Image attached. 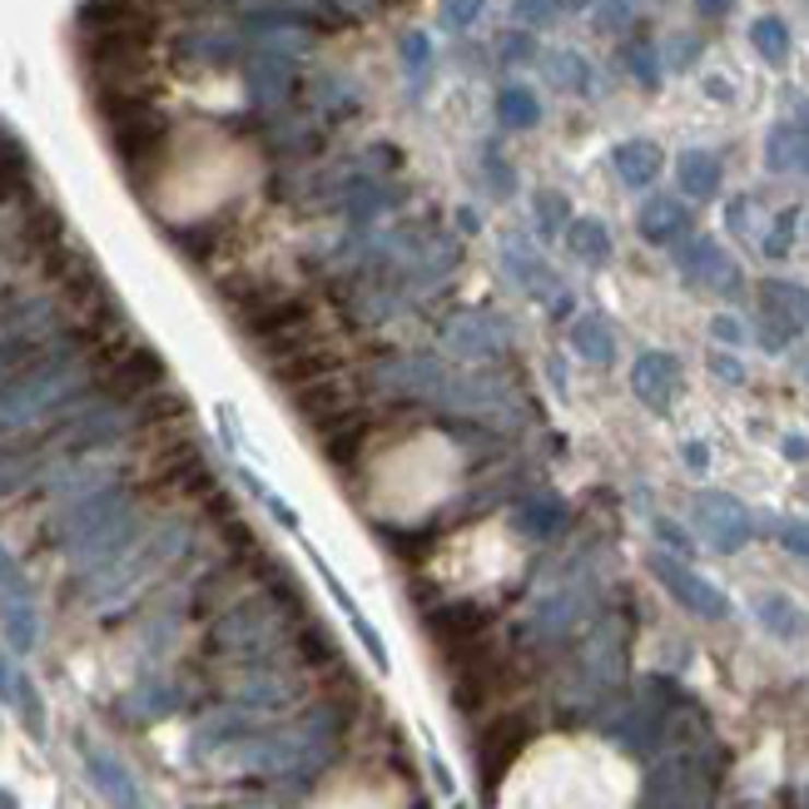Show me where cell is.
Returning <instances> with one entry per match:
<instances>
[{
    "instance_id": "cell-1",
    "label": "cell",
    "mask_w": 809,
    "mask_h": 809,
    "mask_svg": "<svg viewBox=\"0 0 809 809\" xmlns=\"http://www.w3.org/2000/svg\"><path fill=\"white\" fill-rule=\"evenodd\" d=\"M760 314H765V348H785L809 318V298L799 283H760Z\"/></svg>"
},
{
    "instance_id": "cell-2",
    "label": "cell",
    "mask_w": 809,
    "mask_h": 809,
    "mask_svg": "<svg viewBox=\"0 0 809 809\" xmlns=\"http://www.w3.org/2000/svg\"><path fill=\"white\" fill-rule=\"evenodd\" d=\"M695 517H701V531L715 541L720 551H735L750 541V512L725 492H705L695 496Z\"/></svg>"
},
{
    "instance_id": "cell-3",
    "label": "cell",
    "mask_w": 809,
    "mask_h": 809,
    "mask_svg": "<svg viewBox=\"0 0 809 809\" xmlns=\"http://www.w3.org/2000/svg\"><path fill=\"white\" fill-rule=\"evenodd\" d=\"M631 388L636 398L646 402L650 412H666L676 402V388H680V367L670 353H641L636 367H631Z\"/></svg>"
},
{
    "instance_id": "cell-4",
    "label": "cell",
    "mask_w": 809,
    "mask_h": 809,
    "mask_svg": "<svg viewBox=\"0 0 809 809\" xmlns=\"http://www.w3.org/2000/svg\"><path fill=\"white\" fill-rule=\"evenodd\" d=\"M680 273L691 283H711V289H725V293L740 289V273H735V263L720 254L715 238H695V244L680 248Z\"/></svg>"
},
{
    "instance_id": "cell-5",
    "label": "cell",
    "mask_w": 809,
    "mask_h": 809,
    "mask_svg": "<svg viewBox=\"0 0 809 809\" xmlns=\"http://www.w3.org/2000/svg\"><path fill=\"white\" fill-rule=\"evenodd\" d=\"M650 572L666 582L670 596H680V601L691 606V611H701V615H725V596L715 591L711 582H701L695 572H685L680 562H670V556H656V562H650Z\"/></svg>"
},
{
    "instance_id": "cell-6",
    "label": "cell",
    "mask_w": 809,
    "mask_h": 809,
    "mask_svg": "<svg viewBox=\"0 0 809 809\" xmlns=\"http://www.w3.org/2000/svg\"><path fill=\"white\" fill-rule=\"evenodd\" d=\"M611 164H615V174H621V184L646 189V184H656L666 154H660V144H650V140H626V144H615Z\"/></svg>"
},
{
    "instance_id": "cell-7",
    "label": "cell",
    "mask_w": 809,
    "mask_h": 809,
    "mask_svg": "<svg viewBox=\"0 0 809 809\" xmlns=\"http://www.w3.org/2000/svg\"><path fill=\"white\" fill-rule=\"evenodd\" d=\"M447 348L453 353H462V357H482V353H492L496 343H502V328H496V318H486V314H462V318H453L447 324Z\"/></svg>"
},
{
    "instance_id": "cell-8",
    "label": "cell",
    "mask_w": 809,
    "mask_h": 809,
    "mask_svg": "<svg viewBox=\"0 0 809 809\" xmlns=\"http://www.w3.org/2000/svg\"><path fill=\"white\" fill-rule=\"evenodd\" d=\"M685 228H691V214H685V204H676V199H650V204L641 209V238H646V244H676Z\"/></svg>"
},
{
    "instance_id": "cell-9",
    "label": "cell",
    "mask_w": 809,
    "mask_h": 809,
    "mask_svg": "<svg viewBox=\"0 0 809 809\" xmlns=\"http://www.w3.org/2000/svg\"><path fill=\"white\" fill-rule=\"evenodd\" d=\"M676 174H680V189L691 199H711L720 189V160L705 150H685L676 160Z\"/></svg>"
},
{
    "instance_id": "cell-10",
    "label": "cell",
    "mask_w": 809,
    "mask_h": 809,
    "mask_svg": "<svg viewBox=\"0 0 809 809\" xmlns=\"http://www.w3.org/2000/svg\"><path fill=\"white\" fill-rule=\"evenodd\" d=\"M770 169H805L809 174V130H799V125H775L770 130V150H765Z\"/></svg>"
},
{
    "instance_id": "cell-11",
    "label": "cell",
    "mask_w": 809,
    "mask_h": 809,
    "mask_svg": "<svg viewBox=\"0 0 809 809\" xmlns=\"http://www.w3.org/2000/svg\"><path fill=\"white\" fill-rule=\"evenodd\" d=\"M496 119H502V130H531V125H541L537 95L521 90V85H507L502 95H496Z\"/></svg>"
},
{
    "instance_id": "cell-12",
    "label": "cell",
    "mask_w": 809,
    "mask_h": 809,
    "mask_svg": "<svg viewBox=\"0 0 809 809\" xmlns=\"http://www.w3.org/2000/svg\"><path fill=\"white\" fill-rule=\"evenodd\" d=\"M572 348L586 357V363H611L615 357V338H611V328L601 324V318H576L572 324Z\"/></svg>"
},
{
    "instance_id": "cell-13",
    "label": "cell",
    "mask_w": 809,
    "mask_h": 809,
    "mask_svg": "<svg viewBox=\"0 0 809 809\" xmlns=\"http://www.w3.org/2000/svg\"><path fill=\"white\" fill-rule=\"evenodd\" d=\"M541 70H547V80L556 90H572V95H586V90H591V70H586V60L576 50H551Z\"/></svg>"
},
{
    "instance_id": "cell-14",
    "label": "cell",
    "mask_w": 809,
    "mask_h": 809,
    "mask_svg": "<svg viewBox=\"0 0 809 809\" xmlns=\"http://www.w3.org/2000/svg\"><path fill=\"white\" fill-rule=\"evenodd\" d=\"M572 248H576V259L586 263H606L611 259V234H606L601 219H572Z\"/></svg>"
},
{
    "instance_id": "cell-15",
    "label": "cell",
    "mask_w": 809,
    "mask_h": 809,
    "mask_svg": "<svg viewBox=\"0 0 809 809\" xmlns=\"http://www.w3.org/2000/svg\"><path fill=\"white\" fill-rule=\"evenodd\" d=\"M507 269L517 273V279L527 283V289L537 293V298H541V289H556V283H551V273L541 269V259L527 248V238H507Z\"/></svg>"
},
{
    "instance_id": "cell-16",
    "label": "cell",
    "mask_w": 809,
    "mask_h": 809,
    "mask_svg": "<svg viewBox=\"0 0 809 809\" xmlns=\"http://www.w3.org/2000/svg\"><path fill=\"white\" fill-rule=\"evenodd\" d=\"M750 45H755V55H765L770 66H785L789 55V31L779 15H760L755 25H750Z\"/></svg>"
},
{
    "instance_id": "cell-17",
    "label": "cell",
    "mask_w": 809,
    "mask_h": 809,
    "mask_svg": "<svg viewBox=\"0 0 809 809\" xmlns=\"http://www.w3.org/2000/svg\"><path fill=\"white\" fill-rule=\"evenodd\" d=\"M760 615H765L770 631H779V636H799V631H805L799 606H789L785 596H765V601H760Z\"/></svg>"
},
{
    "instance_id": "cell-18",
    "label": "cell",
    "mask_w": 809,
    "mask_h": 809,
    "mask_svg": "<svg viewBox=\"0 0 809 809\" xmlns=\"http://www.w3.org/2000/svg\"><path fill=\"white\" fill-rule=\"evenodd\" d=\"M566 214H572L566 195H556V189H541V195H537V224H541V234H556V228L566 224Z\"/></svg>"
},
{
    "instance_id": "cell-19",
    "label": "cell",
    "mask_w": 809,
    "mask_h": 809,
    "mask_svg": "<svg viewBox=\"0 0 809 809\" xmlns=\"http://www.w3.org/2000/svg\"><path fill=\"white\" fill-rule=\"evenodd\" d=\"M512 15L521 25H551L562 15V0H512Z\"/></svg>"
},
{
    "instance_id": "cell-20",
    "label": "cell",
    "mask_w": 809,
    "mask_h": 809,
    "mask_svg": "<svg viewBox=\"0 0 809 809\" xmlns=\"http://www.w3.org/2000/svg\"><path fill=\"white\" fill-rule=\"evenodd\" d=\"M562 517H566V512L556 507V502H547V507H541V502H527V507L517 512V521H521V527H531V531H556V527H562Z\"/></svg>"
},
{
    "instance_id": "cell-21",
    "label": "cell",
    "mask_w": 809,
    "mask_h": 809,
    "mask_svg": "<svg viewBox=\"0 0 809 809\" xmlns=\"http://www.w3.org/2000/svg\"><path fill=\"white\" fill-rule=\"evenodd\" d=\"M427 60H432V45H427V35H402V66H408V75L418 80V75H427Z\"/></svg>"
},
{
    "instance_id": "cell-22",
    "label": "cell",
    "mask_w": 809,
    "mask_h": 809,
    "mask_svg": "<svg viewBox=\"0 0 809 809\" xmlns=\"http://www.w3.org/2000/svg\"><path fill=\"white\" fill-rule=\"evenodd\" d=\"M789 238H795V209H785V214H779V224H775V234L765 238V254H770V259H785V254H789Z\"/></svg>"
},
{
    "instance_id": "cell-23",
    "label": "cell",
    "mask_w": 809,
    "mask_h": 809,
    "mask_svg": "<svg viewBox=\"0 0 809 809\" xmlns=\"http://www.w3.org/2000/svg\"><path fill=\"white\" fill-rule=\"evenodd\" d=\"M626 60H631V75H636L641 85H656V80H660V70H656V55H650V45H636V50H631Z\"/></svg>"
},
{
    "instance_id": "cell-24",
    "label": "cell",
    "mask_w": 809,
    "mask_h": 809,
    "mask_svg": "<svg viewBox=\"0 0 809 809\" xmlns=\"http://www.w3.org/2000/svg\"><path fill=\"white\" fill-rule=\"evenodd\" d=\"M477 11H482V0H447V5H443V21L453 25V31H462V25L477 21Z\"/></svg>"
},
{
    "instance_id": "cell-25",
    "label": "cell",
    "mask_w": 809,
    "mask_h": 809,
    "mask_svg": "<svg viewBox=\"0 0 809 809\" xmlns=\"http://www.w3.org/2000/svg\"><path fill=\"white\" fill-rule=\"evenodd\" d=\"M779 541H785L795 556H809V521H785V527H779Z\"/></svg>"
},
{
    "instance_id": "cell-26",
    "label": "cell",
    "mask_w": 809,
    "mask_h": 809,
    "mask_svg": "<svg viewBox=\"0 0 809 809\" xmlns=\"http://www.w3.org/2000/svg\"><path fill=\"white\" fill-rule=\"evenodd\" d=\"M711 333L720 338V343H744V328H740V318H730V314H720L711 324Z\"/></svg>"
},
{
    "instance_id": "cell-27",
    "label": "cell",
    "mask_w": 809,
    "mask_h": 809,
    "mask_svg": "<svg viewBox=\"0 0 809 809\" xmlns=\"http://www.w3.org/2000/svg\"><path fill=\"white\" fill-rule=\"evenodd\" d=\"M496 50H502V60H527V55H531V35H507Z\"/></svg>"
},
{
    "instance_id": "cell-28",
    "label": "cell",
    "mask_w": 809,
    "mask_h": 809,
    "mask_svg": "<svg viewBox=\"0 0 809 809\" xmlns=\"http://www.w3.org/2000/svg\"><path fill=\"white\" fill-rule=\"evenodd\" d=\"M711 367H715V373H720V378H725V383H744V367H740V363H735V357L715 353V357H711Z\"/></svg>"
},
{
    "instance_id": "cell-29",
    "label": "cell",
    "mask_w": 809,
    "mask_h": 809,
    "mask_svg": "<svg viewBox=\"0 0 809 809\" xmlns=\"http://www.w3.org/2000/svg\"><path fill=\"white\" fill-rule=\"evenodd\" d=\"M656 531H660V537H666L676 551H691V541H685V531H680L676 521H656Z\"/></svg>"
},
{
    "instance_id": "cell-30",
    "label": "cell",
    "mask_w": 809,
    "mask_h": 809,
    "mask_svg": "<svg viewBox=\"0 0 809 809\" xmlns=\"http://www.w3.org/2000/svg\"><path fill=\"white\" fill-rule=\"evenodd\" d=\"M695 5H701V15H725L735 0H695Z\"/></svg>"
},
{
    "instance_id": "cell-31",
    "label": "cell",
    "mask_w": 809,
    "mask_h": 809,
    "mask_svg": "<svg viewBox=\"0 0 809 809\" xmlns=\"http://www.w3.org/2000/svg\"><path fill=\"white\" fill-rule=\"evenodd\" d=\"M685 457H691V467H705L711 453H705V443H685Z\"/></svg>"
},
{
    "instance_id": "cell-32",
    "label": "cell",
    "mask_w": 809,
    "mask_h": 809,
    "mask_svg": "<svg viewBox=\"0 0 809 809\" xmlns=\"http://www.w3.org/2000/svg\"><path fill=\"white\" fill-rule=\"evenodd\" d=\"M785 453L789 457H809V443H805V437H785Z\"/></svg>"
}]
</instances>
